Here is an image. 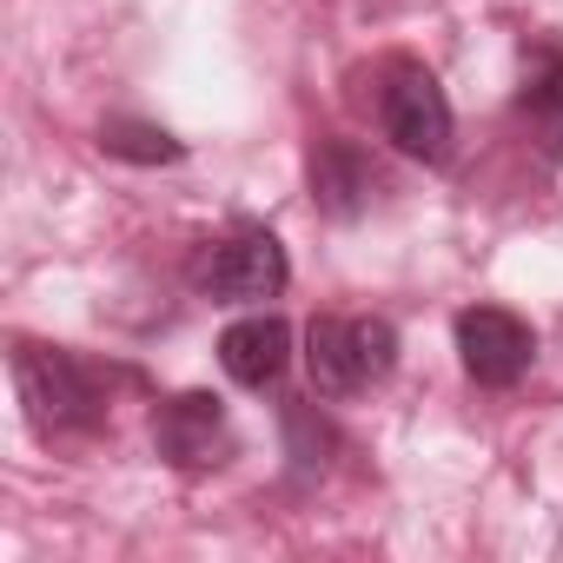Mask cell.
<instances>
[{
  "label": "cell",
  "mask_w": 563,
  "mask_h": 563,
  "mask_svg": "<svg viewBox=\"0 0 563 563\" xmlns=\"http://www.w3.org/2000/svg\"><path fill=\"white\" fill-rule=\"evenodd\" d=\"M232 424H225V405L212 391H179L153 411V451L173 464V471H219L232 457Z\"/></svg>",
  "instance_id": "5"
},
{
  "label": "cell",
  "mask_w": 563,
  "mask_h": 563,
  "mask_svg": "<svg viewBox=\"0 0 563 563\" xmlns=\"http://www.w3.org/2000/svg\"><path fill=\"white\" fill-rule=\"evenodd\" d=\"M385 192V179H378V166H372V153L358 146V140H339V133H325L319 146H312V206L325 212V219H358V212H372V199Z\"/></svg>",
  "instance_id": "7"
},
{
  "label": "cell",
  "mask_w": 563,
  "mask_h": 563,
  "mask_svg": "<svg viewBox=\"0 0 563 563\" xmlns=\"http://www.w3.org/2000/svg\"><path fill=\"white\" fill-rule=\"evenodd\" d=\"M517 113L537 126V146H543V159L556 166V159H563V54H556V47H530V54H523Z\"/></svg>",
  "instance_id": "9"
},
{
  "label": "cell",
  "mask_w": 563,
  "mask_h": 563,
  "mask_svg": "<svg viewBox=\"0 0 563 563\" xmlns=\"http://www.w3.org/2000/svg\"><path fill=\"white\" fill-rule=\"evenodd\" d=\"M100 153H113L126 166H173V159H186V146L166 126H153V120H107L100 126Z\"/></svg>",
  "instance_id": "10"
},
{
  "label": "cell",
  "mask_w": 563,
  "mask_h": 563,
  "mask_svg": "<svg viewBox=\"0 0 563 563\" xmlns=\"http://www.w3.org/2000/svg\"><path fill=\"white\" fill-rule=\"evenodd\" d=\"M286 431H292V457H299V471H325V451L339 444V438H332V424H325L319 411L292 405V411H286Z\"/></svg>",
  "instance_id": "11"
},
{
  "label": "cell",
  "mask_w": 563,
  "mask_h": 563,
  "mask_svg": "<svg viewBox=\"0 0 563 563\" xmlns=\"http://www.w3.org/2000/svg\"><path fill=\"white\" fill-rule=\"evenodd\" d=\"M286 278H292L286 245H278L265 225H239V232L212 239L199 252V265H192V286L206 299H219V306H258L272 292H286Z\"/></svg>",
  "instance_id": "4"
},
{
  "label": "cell",
  "mask_w": 563,
  "mask_h": 563,
  "mask_svg": "<svg viewBox=\"0 0 563 563\" xmlns=\"http://www.w3.org/2000/svg\"><path fill=\"white\" fill-rule=\"evenodd\" d=\"M378 126H385V140H391L405 159H418V166H444V159H451V140H457V120H451L444 87H438V74L418 67V60H391V67H385Z\"/></svg>",
  "instance_id": "3"
},
{
  "label": "cell",
  "mask_w": 563,
  "mask_h": 563,
  "mask_svg": "<svg viewBox=\"0 0 563 563\" xmlns=\"http://www.w3.org/2000/svg\"><path fill=\"white\" fill-rule=\"evenodd\" d=\"M457 358L477 385L510 391L537 358V332L504 306H471V312H457Z\"/></svg>",
  "instance_id": "6"
},
{
  "label": "cell",
  "mask_w": 563,
  "mask_h": 563,
  "mask_svg": "<svg viewBox=\"0 0 563 563\" xmlns=\"http://www.w3.org/2000/svg\"><path fill=\"white\" fill-rule=\"evenodd\" d=\"M219 365H225V378L245 385V391L278 385V378H286V365H292V325L272 319V312H252V319L225 325V332H219Z\"/></svg>",
  "instance_id": "8"
},
{
  "label": "cell",
  "mask_w": 563,
  "mask_h": 563,
  "mask_svg": "<svg viewBox=\"0 0 563 563\" xmlns=\"http://www.w3.org/2000/svg\"><path fill=\"white\" fill-rule=\"evenodd\" d=\"M306 372H312L319 398H358L398 372V325L325 312L306 325Z\"/></svg>",
  "instance_id": "2"
},
{
  "label": "cell",
  "mask_w": 563,
  "mask_h": 563,
  "mask_svg": "<svg viewBox=\"0 0 563 563\" xmlns=\"http://www.w3.org/2000/svg\"><path fill=\"white\" fill-rule=\"evenodd\" d=\"M14 391H21V411L41 438H74V431H93L107 418V398H100L93 372L60 345L21 339L14 345Z\"/></svg>",
  "instance_id": "1"
}]
</instances>
